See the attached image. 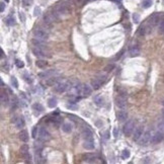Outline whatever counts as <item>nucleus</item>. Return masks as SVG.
<instances>
[{
  "instance_id": "obj_32",
  "label": "nucleus",
  "mask_w": 164,
  "mask_h": 164,
  "mask_svg": "<svg viewBox=\"0 0 164 164\" xmlns=\"http://www.w3.org/2000/svg\"><path fill=\"white\" fill-rule=\"evenodd\" d=\"M152 5V0H143L142 1V6L144 8H149Z\"/></svg>"
},
{
  "instance_id": "obj_47",
  "label": "nucleus",
  "mask_w": 164,
  "mask_h": 164,
  "mask_svg": "<svg viewBox=\"0 0 164 164\" xmlns=\"http://www.w3.org/2000/svg\"><path fill=\"white\" fill-rule=\"evenodd\" d=\"M114 136H115L116 138H117V136H118V130H117V128L114 129Z\"/></svg>"
},
{
  "instance_id": "obj_18",
  "label": "nucleus",
  "mask_w": 164,
  "mask_h": 164,
  "mask_svg": "<svg viewBox=\"0 0 164 164\" xmlns=\"http://www.w3.org/2000/svg\"><path fill=\"white\" fill-rule=\"evenodd\" d=\"M60 79L61 78H59L57 76H53V77H50V78H47V80H46V85L48 86H54L55 84H57L58 82H60Z\"/></svg>"
},
{
  "instance_id": "obj_14",
  "label": "nucleus",
  "mask_w": 164,
  "mask_h": 164,
  "mask_svg": "<svg viewBox=\"0 0 164 164\" xmlns=\"http://www.w3.org/2000/svg\"><path fill=\"white\" fill-rule=\"evenodd\" d=\"M12 122L14 123V125H15V127L17 128V129H21V128H24V125H25V123H24V120L23 117H14V120H12Z\"/></svg>"
},
{
  "instance_id": "obj_5",
  "label": "nucleus",
  "mask_w": 164,
  "mask_h": 164,
  "mask_svg": "<svg viewBox=\"0 0 164 164\" xmlns=\"http://www.w3.org/2000/svg\"><path fill=\"white\" fill-rule=\"evenodd\" d=\"M34 35H35V39H39V40H42V41H47L49 35L46 31L42 29V28H36L34 32Z\"/></svg>"
},
{
  "instance_id": "obj_6",
  "label": "nucleus",
  "mask_w": 164,
  "mask_h": 164,
  "mask_svg": "<svg viewBox=\"0 0 164 164\" xmlns=\"http://www.w3.org/2000/svg\"><path fill=\"white\" fill-rule=\"evenodd\" d=\"M151 138H152V136H151V132L150 131H146L143 135H142V137H141V139L139 140V144L142 145V146H146V145H148L149 144V142L151 141Z\"/></svg>"
},
{
  "instance_id": "obj_13",
  "label": "nucleus",
  "mask_w": 164,
  "mask_h": 164,
  "mask_svg": "<svg viewBox=\"0 0 164 164\" xmlns=\"http://www.w3.org/2000/svg\"><path fill=\"white\" fill-rule=\"evenodd\" d=\"M0 98H1V105L3 106H7L9 105V97H8V94H7L6 91L1 90Z\"/></svg>"
},
{
  "instance_id": "obj_27",
  "label": "nucleus",
  "mask_w": 164,
  "mask_h": 164,
  "mask_svg": "<svg viewBox=\"0 0 164 164\" xmlns=\"http://www.w3.org/2000/svg\"><path fill=\"white\" fill-rule=\"evenodd\" d=\"M57 103H58V101H57V99H56L55 97H51V98L48 99V106L51 107V108L56 107V106H57Z\"/></svg>"
},
{
  "instance_id": "obj_16",
  "label": "nucleus",
  "mask_w": 164,
  "mask_h": 164,
  "mask_svg": "<svg viewBox=\"0 0 164 164\" xmlns=\"http://www.w3.org/2000/svg\"><path fill=\"white\" fill-rule=\"evenodd\" d=\"M144 134V128L140 126L138 127L137 129L135 130V133H134V137H133V140L134 141H139L142 137V135Z\"/></svg>"
},
{
  "instance_id": "obj_40",
  "label": "nucleus",
  "mask_w": 164,
  "mask_h": 164,
  "mask_svg": "<svg viewBox=\"0 0 164 164\" xmlns=\"http://www.w3.org/2000/svg\"><path fill=\"white\" fill-rule=\"evenodd\" d=\"M114 68H115V65H114V64H108L106 68H105V71L108 72V71H111Z\"/></svg>"
},
{
  "instance_id": "obj_7",
  "label": "nucleus",
  "mask_w": 164,
  "mask_h": 164,
  "mask_svg": "<svg viewBox=\"0 0 164 164\" xmlns=\"http://www.w3.org/2000/svg\"><path fill=\"white\" fill-rule=\"evenodd\" d=\"M20 154H21V156L24 157V159L26 161V162H29L31 161V155H29V148H28V146L26 145V144H24L21 147H20Z\"/></svg>"
},
{
  "instance_id": "obj_45",
  "label": "nucleus",
  "mask_w": 164,
  "mask_h": 164,
  "mask_svg": "<svg viewBox=\"0 0 164 164\" xmlns=\"http://www.w3.org/2000/svg\"><path fill=\"white\" fill-rule=\"evenodd\" d=\"M66 107H67V108H69V109H77V106H73V105H67Z\"/></svg>"
},
{
  "instance_id": "obj_36",
  "label": "nucleus",
  "mask_w": 164,
  "mask_h": 164,
  "mask_svg": "<svg viewBox=\"0 0 164 164\" xmlns=\"http://www.w3.org/2000/svg\"><path fill=\"white\" fill-rule=\"evenodd\" d=\"M43 141L39 140V142H35V149H43V147H44V144L42 143Z\"/></svg>"
},
{
  "instance_id": "obj_2",
  "label": "nucleus",
  "mask_w": 164,
  "mask_h": 164,
  "mask_svg": "<svg viewBox=\"0 0 164 164\" xmlns=\"http://www.w3.org/2000/svg\"><path fill=\"white\" fill-rule=\"evenodd\" d=\"M38 139L43 142H47L51 139V134L46 128L41 127L39 128V132H38Z\"/></svg>"
},
{
  "instance_id": "obj_33",
  "label": "nucleus",
  "mask_w": 164,
  "mask_h": 164,
  "mask_svg": "<svg viewBox=\"0 0 164 164\" xmlns=\"http://www.w3.org/2000/svg\"><path fill=\"white\" fill-rule=\"evenodd\" d=\"M158 28H159V33H160V34H164V19H161V20L159 21Z\"/></svg>"
},
{
  "instance_id": "obj_1",
  "label": "nucleus",
  "mask_w": 164,
  "mask_h": 164,
  "mask_svg": "<svg viewBox=\"0 0 164 164\" xmlns=\"http://www.w3.org/2000/svg\"><path fill=\"white\" fill-rule=\"evenodd\" d=\"M75 90H76V94H78L80 97L89 96L92 91L90 86H88L87 84H82V83H78L75 85Z\"/></svg>"
},
{
  "instance_id": "obj_35",
  "label": "nucleus",
  "mask_w": 164,
  "mask_h": 164,
  "mask_svg": "<svg viewBox=\"0 0 164 164\" xmlns=\"http://www.w3.org/2000/svg\"><path fill=\"white\" fill-rule=\"evenodd\" d=\"M11 84L14 88H18V82H17L16 77H14V76H12L11 77Z\"/></svg>"
},
{
  "instance_id": "obj_43",
  "label": "nucleus",
  "mask_w": 164,
  "mask_h": 164,
  "mask_svg": "<svg viewBox=\"0 0 164 164\" xmlns=\"http://www.w3.org/2000/svg\"><path fill=\"white\" fill-rule=\"evenodd\" d=\"M41 14V9L39 8V7H35V16H38V15H40Z\"/></svg>"
},
{
  "instance_id": "obj_38",
  "label": "nucleus",
  "mask_w": 164,
  "mask_h": 164,
  "mask_svg": "<svg viewBox=\"0 0 164 164\" xmlns=\"http://www.w3.org/2000/svg\"><path fill=\"white\" fill-rule=\"evenodd\" d=\"M24 79L26 80V82H28V83H32V82H33V78H32L31 75H28V73H24Z\"/></svg>"
},
{
  "instance_id": "obj_3",
  "label": "nucleus",
  "mask_w": 164,
  "mask_h": 164,
  "mask_svg": "<svg viewBox=\"0 0 164 164\" xmlns=\"http://www.w3.org/2000/svg\"><path fill=\"white\" fill-rule=\"evenodd\" d=\"M134 129H135V123H134V121L133 120H129L125 124V126H124V134L127 137H129V136L132 135V133L134 132Z\"/></svg>"
},
{
  "instance_id": "obj_28",
  "label": "nucleus",
  "mask_w": 164,
  "mask_h": 164,
  "mask_svg": "<svg viewBox=\"0 0 164 164\" xmlns=\"http://www.w3.org/2000/svg\"><path fill=\"white\" fill-rule=\"evenodd\" d=\"M5 24H7L8 26H12L15 24V18L12 16V15H9L5 18Z\"/></svg>"
},
{
  "instance_id": "obj_52",
  "label": "nucleus",
  "mask_w": 164,
  "mask_h": 164,
  "mask_svg": "<svg viewBox=\"0 0 164 164\" xmlns=\"http://www.w3.org/2000/svg\"><path fill=\"white\" fill-rule=\"evenodd\" d=\"M162 106H164V100H163V101H162Z\"/></svg>"
},
{
  "instance_id": "obj_26",
  "label": "nucleus",
  "mask_w": 164,
  "mask_h": 164,
  "mask_svg": "<svg viewBox=\"0 0 164 164\" xmlns=\"http://www.w3.org/2000/svg\"><path fill=\"white\" fill-rule=\"evenodd\" d=\"M32 107H33V109H34L35 111H38V115L44 111V106H42L41 103H38V102H36V103H34Z\"/></svg>"
},
{
  "instance_id": "obj_12",
  "label": "nucleus",
  "mask_w": 164,
  "mask_h": 164,
  "mask_svg": "<svg viewBox=\"0 0 164 164\" xmlns=\"http://www.w3.org/2000/svg\"><path fill=\"white\" fill-rule=\"evenodd\" d=\"M55 75H58V72L56 70H48L45 72H42V73H39L40 78H50V77H53Z\"/></svg>"
},
{
  "instance_id": "obj_21",
  "label": "nucleus",
  "mask_w": 164,
  "mask_h": 164,
  "mask_svg": "<svg viewBox=\"0 0 164 164\" xmlns=\"http://www.w3.org/2000/svg\"><path fill=\"white\" fill-rule=\"evenodd\" d=\"M102 84H103V83L100 81L98 78H95V79H92V80H91V86H92V89H94V90H98V89L101 87Z\"/></svg>"
},
{
  "instance_id": "obj_51",
  "label": "nucleus",
  "mask_w": 164,
  "mask_h": 164,
  "mask_svg": "<svg viewBox=\"0 0 164 164\" xmlns=\"http://www.w3.org/2000/svg\"><path fill=\"white\" fill-rule=\"evenodd\" d=\"M162 116H163V117H164V109L162 110Z\"/></svg>"
},
{
  "instance_id": "obj_8",
  "label": "nucleus",
  "mask_w": 164,
  "mask_h": 164,
  "mask_svg": "<svg viewBox=\"0 0 164 164\" xmlns=\"http://www.w3.org/2000/svg\"><path fill=\"white\" fill-rule=\"evenodd\" d=\"M68 88H69V86H68V84L65 83V82H58L57 84L54 85V90H55L56 92H58V93L65 92Z\"/></svg>"
},
{
  "instance_id": "obj_25",
  "label": "nucleus",
  "mask_w": 164,
  "mask_h": 164,
  "mask_svg": "<svg viewBox=\"0 0 164 164\" xmlns=\"http://www.w3.org/2000/svg\"><path fill=\"white\" fill-rule=\"evenodd\" d=\"M19 139L23 141L24 143H26L27 141H28V133H27V131H21L20 133H19Z\"/></svg>"
},
{
  "instance_id": "obj_29",
  "label": "nucleus",
  "mask_w": 164,
  "mask_h": 164,
  "mask_svg": "<svg viewBox=\"0 0 164 164\" xmlns=\"http://www.w3.org/2000/svg\"><path fill=\"white\" fill-rule=\"evenodd\" d=\"M35 65H36V67H39V68H41V69H44L48 65V62L46 60H38V61L35 62Z\"/></svg>"
},
{
  "instance_id": "obj_54",
  "label": "nucleus",
  "mask_w": 164,
  "mask_h": 164,
  "mask_svg": "<svg viewBox=\"0 0 164 164\" xmlns=\"http://www.w3.org/2000/svg\"><path fill=\"white\" fill-rule=\"evenodd\" d=\"M163 4H164V0H163Z\"/></svg>"
},
{
  "instance_id": "obj_30",
  "label": "nucleus",
  "mask_w": 164,
  "mask_h": 164,
  "mask_svg": "<svg viewBox=\"0 0 164 164\" xmlns=\"http://www.w3.org/2000/svg\"><path fill=\"white\" fill-rule=\"evenodd\" d=\"M158 21H160V20H159V16H158L157 14H154V15L151 16V18H150V24H152V25L157 24Z\"/></svg>"
},
{
  "instance_id": "obj_9",
  "label": "nucleus",
  "mask_w": 164,
  "mask_h": 164,
  "mask_svg": "<svg viewBox=\"0 0 164 164\" xmlns=\"http://www.w3.org/2000/svg\"><path fill=\"white\" fill-rule=\"evenodd\" d=\"M164 140V133L162 131H158L156 132L151 138V142L153 144H158V143H161Z\"/></svg>"
},
{
  "instance_id": "obj_42",
  "label": "nucleus",
  "mask_w": 164,
  "mask_h": 164,
  "mask_svg": "<svg viewBox=\"0 0 164 164\" xmlns=\"http://www.w3.org/2000/svg\"><path fill=\"white\" fill-rule=\"evenodd\" d=\"M38 132H39V128H38V127H35V128L33 129V138H36Z\"/></svg>"
},
{
  "instance_id": "obj_24",
  "label": "nucleus",
  "mask_w": 164,
  "mask_h": 164,
  "mask_svg": "<svg viewBox=\"0 0 164 164\" xmlns=\"http://www.w3.org/2000/svg\"><path fill=\"white\" fill-rule=\"evenodd\" d=\"M72 129H73V126H72L71 123H64L62 125V131L64 133H71Z\"/></svg>"
},
{
  "instance_id": "obj_22",
  "label": "nucleus",
  "mask_w": 164,
  "mask_h": 164,
  "mask_svg": "<svg viewBox=\"0 0 164 164\" xmlns=\"http://www.w3.org/2000/svg\"><path fill=\"white\" fill-rule=\"evenodd\" d=\"M32 44L35 46V47H39V48H46V45H45V41H42V40H39V39H33L32 40Z\"/></svg>"
},
{
  "instance_id": "obj_19",
  "label": "nucleus",
  "mask_w": 164,
  "mask_h": 164,
  "mask_svg": "<svg viewBox=\"0 0 164 164\" xmlns=\"http://www.w3.org/2000/svg\"><path fill=\"white\" fill-rule=\"evenodd\" d=\"M82 136L84 138V140H88V139H93V134L88 128H85V129L82 131Z\"/></svg>"
},
{
  "instance_id": "obj_44",
  "label": "nucleus",
  "mask_w": 164,
  "mask_h": 164,
  "mask_svg": "<svg viewBox=\"0 0 164 164\" xmlns=\"http://www.w3.org/2000/svg\"><path fill=\"white\" fill-rule=\"evenodd\" d=\"M4 9H5V4H4V2H1V3H0V11L3 12Z\"/></svg>"
},
{
  "instance_id": "obj_37",
  "label": "nucleus",
  "mask_w": 164,
  "mask_h": 164,
  "mask_svg": "<svg viewBox=\"0 0 164 164\" xmlns=\"http://www.w3.org/2000/svg\"><path fill=\"white\" fill-rule=\"evenodd\" d=\"M15 65H16V67L19 68V69H21V68L24 67V63L23 61H20V60H16V61H15Z\"/></svg>"
},
{
  "instance_id": "obj_11",
  "label": "nucleus",
  "mask_w": 164,
  "mask_h": 164,
  "mask_svg": "<svg viewBox=\"0 0 164 164\" xmlns=\"http://www.w3.org/2000/svg\"><path fill=\"white\" fill-rule=\"evenodd\" d=\"M127 97L125 96H122V95H118L116 97V105L117 107L120 108H125L127 106Z\"/></svg>"
},
{
  "instance_id": "obj_10",
  "label": "nucleus",
  "mask_w": 164,
  "mask_h": 164,
  "mask_svg": "<svg viewBox=\"0 0 164 164\" xmlns=\"http://www.w3.org/2000/svg\"><path fill=\"white\" fill-rule=\"evenodd\" d=\"M69 11H70V10H69V7H68V5H67L66 3H61V4H59L58 6H57V8H56V12H57L58 15L68 14Z\"/></svg>"
},
{
  "instance_id": "obj_31",
  "label": "nucleus",
  "mask_w": 164,
  "mask_h": 164,
  "mask_svg": "<svg viewBox=\"0 0 164 164\" xmlns=\"http://www.w3.org/2000/svg\"><path fill=\"white\" fill-rule=\"evenodd\" d=\"M146 33H147V29H146V26L145 25H142L139 27V29H138V35H141V36H143V35H146Z\"/></svg>"
},
{
  "instance_id": "obj_49",
  "label": "nucleus",
  "mask_w": 164,
  "mask_h": 164,
  "mask_svg": "<svg viewBox=\"0 0 164 164\" xmlns=\"http://www.w3.org/2000/svg\"><path fill=\"white\" fill-rule=\"evenodd\" d=\"M0 54H1V55H0V56H1V59L4 58V52H3L2 49H0Z\"/></svg>"
},
{
  "instance_id": "obj_17",
  "label": "nucleus",
  "mask_w": 164,
  "mask_h": 164,
  "mask_svg": "<svg viewBox=\"0 0 164 164\" xmlns=\"http://www.w3.org/2000/svg\"><path fill=\"white\" fill-rule=\"evenodd\" d=\"M83 147L86 150H93L95 145H94V140L93 139H88V140H84L83 143Z\"/></svg>"
},
{
  "instance_id": "obj_53",
  "label": "nucleus",
  "mask_w": 164,
  "mask_h": 164,
  "mask_svg": "<svg viewBox=\"0 0 164 164\" xmlns=\"http://www.w3.org/2000/svg\"><path fill=\"white\" fill-rule=\"evenodd\" d=\"M5 2H9V0H5Z\"/></svg>"
},
{
  "instance_id": "obj_41",
  "label": "nucleus",
  "mask_w": 164,
  "mask_h": 164,
  "mask_svg": "<svg viewBox=\"0 0 164 164\" xmlns=\"http://www.w3.org/2000/svg\"><path fill=\"white\" fill-rule=\"evenodd\" d=\"M108 138H109V131H106L102 135V139L103 140H108Z\"/></svg>"
},
{
  "instance_id": "obj_46",
  "label": "nucleus",
  "mask_w": 164,
  "mask_h": 164,
  "mask_svg": "<svg viewBox=\"0 0 164 164\" xmlns=\"http://www.w3.org/2000/svg\"><path fill=\"white\" fill-rule=\"evenodd\" d=\"M19 17H20L21 21H23V23H24V20H25V16H24V12H20V13H19Z\"/></svg>"
},
{
  "instance_id": "obj_39",
  "label": "nucleus",
  "mask_w": 164,
  "mask_h": 164,
  "mask_svg": "<svg viewBox=\"0 0 164 164\" xmlns=\"http://www.w3.org/2000/svg\"><path fill=\"white\" fill-rule=\"evenodd\" d=\"M133 19H134V21H135L136 24H138V23L140 21V16H139V14H138V13H135V14L133 15Z\"/></svg>"
},
{
  "instance_id": "obj_4",
  "label": "nucleus",
  "mask_w": 164,
  "mask_h": 164,
  "mask_svg": "<svg viewBox=\"0 0 164 164\" xmlns=\"http://www.w3.org/2000/svg\"><path fill=\"white\" fill-rule=\"evenodd\" d=\"M33 54L36 56V57H41V58H45V57H51V55H49L47 52L45 51L44 48H39V47H34L32 50Z\"/></svg>"
},
{
  "instance_id": "obj_34",
  "label": "nucleus",
  "mask_w": 164,
  "mask_h": 164,
  "mask_svg": "<svg viewBox=\"0 0 164 164\" xmlns=\"http://www.w3.org/2000/svg\"><path fill=\"white\" fill-rule=\"evenodd\" d=\"M130 155H131L130 151L128 149H126V150H124L123 153H122V158H123V159H128L130 157Z\"/></svg>"
},
{
  "instance_id": "obj_20",
  "label": "nucleus",
  "mask_w": 164,
  "mask_h": 164,
  "mask_svg": "<svg viewBox=\"0 0 164 164\" xmlns=\"http://www.w3.org/2000/svg\"><path fill=\"white\" fill-rule=\"evenodd\" d=\"M93 100H94V103L98 106V107H101V106H105V98H103L101 95H96V96L94 97Z\"/></svg>"
},
{
  "instance_id": "obj_15",
  "label": "nucleus",
  "mask_w": 164,
  "mask_h": 164,
  "mask_svg": "<svg viewBox=\"0 0 164 164\" xmlns=\"http://www.w3.org/2000/svg\"><path fill=\"white\" fill-rule=\"evenodd\" d=\"M129 54H130V57H132V58L138 57V56L140 55V48L138 47L137 45L132 46L129 50Z\"/></svg>"
},
{
  "instance_id": "obj_50",
  "label": "nucleus",
  "mask_w": 164,
  "mask_h": 164,
  "mask_svg": "<svg viewBox=\"0 0 164 164\" xmlns=\"http://www.w3.org/2000/svg\"><path fill=\"white\" fill-rule=\"evenodd\" d=\"M1 86H2V87H4V83H3L2 80H1Z\"/></svg>"
},
{
  "instance_id": "obj_23",
  "label": "nucleus",
  "mask_w": 164,
  "mask_h": 164,
  "mask_svg": "<svg viewBox=\"0 0 164 164\" xmlns=\"http://www.w3.org/2000/svg\"><path fill=\"white\" fill-rule=\"evenodd\" d=\"M117 117L118 121L123 122V121H125V120L128 118V113L125 111V110H120V111L117 114Z\"/></svg>"
},
{
  "instance_id": "obj_48",
  "label": "nucleus",
  "mask_w": 164,
  "mask_h": 164,
  "mask_svg": "<svg viewBox=\"0 0 164 164\" xmlns=\"http://www.w3.org/2000/svg\"><path fill=\"white\" fill-rule=\"evenodd\" d=\"M159 129L164 130V122H162V123H160V124H159Z\"/></svg>"
}]
</instances>
